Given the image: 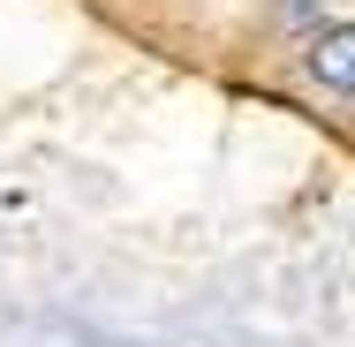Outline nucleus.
I'll return each instance as SVG.
<instances>
[{
  "label": "nucleus",
  "mask_w": 355,
  "mask_h": 347,
  "mask_svg": "<svg viewBox=\"0 0 355 347\" xmlns=\"http://www.w3.org/2000/svg\"><path fill=\"white\" fill-rule=\"evenodd\" d=\"M310 75H318L325 91H348V98H355V23L325 30V38L310 46Z\"/></svg>",
  "instance_id": "obj_1"
}]
</instances>
